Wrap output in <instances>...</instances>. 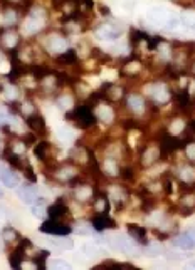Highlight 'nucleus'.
Segmentation results:
<instances>
[{
    "mask_svg": "<svg viewBox=\"0 0 195 270\" xmlns=\"http://www.w3.org/2000/svg\"><path fill=\"white\" fill-rule=\"evenodd\" d=\"M66 119H71L77 128L81 129H88L91 126L96 124V115L93 112V106H77V107H72L71 112L66 115Z\"/></svg>",
    "mask_w": 195,
    "mask_h": 270,
    "instance_id": "obj_1",
    "label": "nucleus"
},
{
    "mask_svg": "<svg viewBox=\"0 0 195 270\" xmlns=\"http://www.w3.org/2000/svg\"><path fill=\"white\" fill-rule=\"evenodd\" d=\"M148 19H150V22H153L155 26H163V27H168V29H172L175 24H177L175 17L170 14L167 9H163V7H153V9H150V12H148Z\"/></svg>",
    "mask_w": 195,
    "mask_h": 270,
    "instance_id": "obj_2",
    "label": "nucleus"
},
{
    "mask_svg": "<svg viewBox=\"0 0 195 270\" xmlns=\"http://www.w3.org/2000/svg\"><path fill=\"white\" fill-rule=\"evenodd\" d=\"M39 230L42 233H47V235H57V237H66L72 232V229L69 225H66L61 220H54V218L46 220L44 223L41 225Z\"/></svg>",
    "mask_w": 195,
    "mask_h": 270,
    "instance_id": "obj_3",
    "label": "nucleus"
},
{
    "mask_svg": "<svg viewBox=\"0 0 195 270\" xmlns=\"http://www.w3.org/2000/svg\"><path fill=\"white\" fill-rule=\"evenodd\" d=\"M29 247H32V243H30L27 238H24L22 242L17 245V249L12 250V254L9 257V263H10L12 268H21L22 267L24 259H26V250Z\"/></svg>",
    "mask_w": 195,
    "mask_h": 270,
    "instance_id": "obj_4",
    "label": "nucleus"
},
{
    "mask_svg": "<svg viewBox=\"0 0 195 270\" xmlns=\"http://www.w3.org/2000/svg\"><path fill=\"white\" fill-rule=\"evenodd\" d=\"M26 124L30 128V131H32L34 134H47V128H46V121L44 118H42L39 112H30V115L27 116V121Z\"/></svg>",
    "mask_w": 195,
    "mask_h": 270,
    "instance_id": "obj_5",
    "label": "nucleus"
},
{
    "mask_svg": "<svg viewBox=\"0 0 195 270\" xmlns=\"http://www.w3.org/2000/svg\"><path fill=\"white\" fill-rule=\"evenodd\" d=\"M17 196L21 198V201H24L26 205H32V203L39 198V190L34 187V185H24L19 190H17Z\"/></svg>",
    "mask_w": 195,
    "mask_h": 270,
    "instance_id": "obj_6",
    "label": "nucleus"
},
{
    "mask_svg": "<svg viewBox=\"0 0 195 270\" xmlns=\"http://www.w3.org/2000/svg\"><path fill=\"white\" fill-rule=\"evenodd\" d=\"M68 212H69L68 205H66L63 200H59V201L54 203V205H51L47 208V217L54 218V220H63V217H66Z\"/></svg>",
    "mask_w": 195,
    "mask_h": 270,
    "instance_id": "obj_7",
    "label": "nucleus"
},
{
    "mask_svg": "<svg viewBox=\"0 0 195 270\" xmlns=\"http://www.w3.org/2000/svg\"><path fill=\"white\" fill-rule=\"evenodd\" d=\"M96 34H98V37H101L103 40H116L121 35V31L114 26H101V27H98Z\"/></svg>",
    "mask_w": 195,
    "mask_h": 270,
    "instance_id": "obj_8",
    "label": "nucleus"
},
{
    "mask_svg": "<svg viewBox=\"0 0 195 270\" xmlns=\"http://www.w3.org/2000/svg\"><path fill=\"white\" fill-rule=\"evenodd\" d=\"M111 227H114V221L108 217V215L105 213H100L98 217L93 218V229L98 230V232H103L106 229H111Z\"/></svg>",
    "mask_w": 195,
    "mask_h": 270,
    "instance_id": "obj_9",
    "label": "nucleus"
},
{
    "mask_svg": "<svg viewBox=\"0 0 195 270\" xmlns=\"http://www.w3.org/2000/svg\"><path fill=\"white\" fill-rule=\"evenodd\" d=\"M47 201L46 200H41V198H37L32 205H30V212H32V215L35 218H46L47 217Z\"/></svg>",
    "mask_w": 195,
    "mask_h": 270,
    "instance_id": "obj_10",
    "label": "nucleus"
},
{
    "mask_svg": "<svg viewBox=\"0 0 195 270\" xmlns=\"http://www.w3.org/2000/svg\"><path fill=\"white\" fill-rule=\"evenodd\" d=\"M173 245H175L177 249H182V250H192V249H195V242L192 240V237L188 235V233H182V235L175 237Z\"/></svg>",
    "mask_w": 195,
    "mask_h": 270,
    "instance_id": "obj_11",
    "label": "nucleus"
},
{
    "mask_svg": "<svg viewBox=\"0 0 195 270\" xmlns=\"http://www.w3.org/2000/svg\"><path fill=\"white\" fill-rule=\"evenodd\" d=\"M56 61H57L59 64H63V65L76 64V62H77V52H76L74 49H66L64 52L57 54Z\"/></svg>",
    "mask_w": 195,
    "mask_h": 270,
    "instance_id": "obj_12",
    "label": "nucleus"
},
{
    "mask_svg": "<svg viewBox=\"0 0 195 270\" xmlns=\"http://www.w3.org/2000/svg\"><path fill=\"white\" fill-rule=\"evenodd\" d=\"M0 182L4 183V187L15 188L17 183H19V176H17L15 173L10 171V170H2V171H0Z\"/></svg>",
    "mask_w": 195,
    "mask_h": 270,
    "instance_id": "obj_13",
    "label": "nucleus"
},
{
    "mask_svg": "<svg viewBox=\"0 0 195 270\" xmlns=\"http://www.w3.org/2000/svg\"><path fill=\"white\" fill-rule=\"evenodd\" d=\"M128 233L136 240V242L140 243H146V230L143 229V227H140V225H133L130 223L128 225Z\"/></svg>",
    "mask_w": 195,
    "mask_h": 270,
    "instance_id": "obj_14",
    "label": "nucleus"
},
{
    "mask_svg": "<svg viewBox=\"0 0 195 270\" xmlns=\"http://www.w3.org/2000/svg\"><path fill=\"white\" fill-rule=\"evenodd\" d=\"M47 47L51 49L52 52H64L66 49H68V42H66L63 37H51L47 40Z\"/></svg>",
    "mask_w": 195,
    "mask_h": 270,
    "instance_id": "obj_15",
    "label": "nucleus"
},
{
    "mask_svg": "<svg viewBox=\"0 0 195 270\" xmlns=\"http://www.w3.org/2000/svg\"><path fill=\"white\" fill-rule=\"evenodd\" d=\"M2 156H4V160L5 161H9V165L12 166V168H17V170H22V161H21V158H19V154L17 153H14V151H10V149H5V151L2 153Z\"/></svg>",
    "mask_w": 195,
    "mask_h": 270,
    "instance_id": "obj_16",
    "label": "nucleus"
},
{
    "mask_svg": "<svg viewBox=\"0 0 195 270\" xmlns=\"http://www.w3.org/2000/svg\"><path fill=\"white\" fill-rule=\"evenodd\" d=\"M151 99L157 101V103H167V101L170 99L168 89L163 87V86H157L153 89V93H151Z\"/></svg>",
    "mask_w": 195,
    "mask_h": 270,
    "instance_id": "obj_17",
    "label": "nucleus"
},
{
    "mask_svg": "<svg viewBox=\"0 0 195 270\" xmlns=\"http://www.w3.org/2000/svg\"><path fill=\"white\" fill-rule=\"evenodd\" d=\"M49 151H51V145H49L47 141H41L37 143V146L34 148V154L37 156L41 161H47Z\"/></svg>",
    "mask_w": 195,
    "mask_h": 270,
    "instance_id": "obj_18",
    "label": "nucleus"
},
{
    "mask_svg": "<svg viewBox=\"0 0 195 270\" xmlns=\"http://www.w3.org/2000/svg\"><path fill=\"white\" fill-rule=\"evenodd\" d=\"M0 237L5 243H12V242H17V238H19V233H17L12 227H4L2 230H0Z\"/></svg>",
    "mask_w": 195,
    "mask_h": 270,
    "instance_id": "obj_19",
    "label": "nucleus"
},
{
    "mask_svg": "<svg viewBox=\"0 0 195 270\" xmlns=\"http://www.w3.org/2000/svg\"><path fill=\"white\" fill-rule=\"evenodd\" d=\"M0 40H2L7 47H10V49H14V47L17 46V42H19V37H17V34L14 31H9V29H5V32H4L2 39H0Z\"/></svg>",
    "mask_w": 195,
    "mask_h": 270,
    "instance_id": "obj_20",
    "label": "nucleus"
},
{
    "mask_svg": "<svg viewBox=\"0 0 195 270\" xmlns=\"http://www.w3.org/2000/svg\"><path fill=\"white\" fill-rule=\"evenodd\" d=\"M128 107H131L133 111H142L145 107V101L142 96L138 94H131L130 98H128Z\"/></svg>",
    "mask_w": 195,
    "mask_h": 270,
    "instance_id": "obj_21",
    "label": "nucleus"
},
{
    "mask_svg": "<svg viewBox=\"0 0 195 270\" xmlns=\"http://www.w3.org/2000/svg\"><path fill=\"white\" fill-rule=\"evenodd\" d=\"M49 255H51V252H49V250H41V252H37V255L32 257V263L37 268H44L46 267V260H47Z\"/></svg>",
    "mask_w": 195,
    "mask_h": 270,
    "instance_id": "obj_22",
    "label": "nucleus"
},
{
    "mask_svg": "<svg viewBox=\"0 0 195 270\" xmlns=\"http://www.w3.org/2000/svg\"><path fill=\"white\" fill-rule=\"evenodd\" d=\"M96 118L100 119V121H105V123H109L113 119V111H111V107H108V106H101V107H98V111H96Z\"/></svg>",
    "mask_w": 195,
    "mask_h": 270,
    "instance_id": "obj_23",
    "label": "nucleus"
},
{
    "mask_svg": "<svg viewBox=\"0 0 195 270\" xmlns=\"http://www.w3.org/2000/svg\"><path fill=\"white\" fill-rule=\"evenodd\" d=\"M135 268L131 263H123V262H116V260H105L100 265H96V268Z\"/></svg>",
    "mask_w": 195,
    "mask_h": 270,
    "instance_id": "obj_24",
    "label": "nucleus"
},
{
    "mask_svg": "<svg viewBox=\"0 0 195 270\" xmlns=\"http://www.w3.org/2000/svg\"><path fill=\"white\" fill-rule=\"evenodd\" d=\"M180 22L188 29H195V12H185V14H182Z\"/></svg>",
    "mask_w": 195,
    "mask_h": 270,
    "instance_id": "obj_25",
    "label": "nucleus"
},
{
    "mask_svg": "<svg viewBox=\"0 0 195 270\" xmlns=\"http://www.w3.org/2000/svg\"><path fill=\"white\" fill-rule=\"evenodd\" d=\"M41 26H42V22L35 20V19H30V17H29V20L26 22V32H27V34H35V32H39V31H41Z\"/></svg>",
    "mask_w": 195,
    "mask_h": 270,
    "instance_id": "obj_26",
    "label": "nucleus"
},
{
    "mask_svg": "<svg viewBox=\"0 0 195 270\" xmlns=\"http://www.w3.org/2000/svg\"><path fill=\"white\" fill-rule=\"evenodd\" d=\"M57 104H59V107L61 109H64V111H69V109H72V98L71 96H59L57 98Z\"/></svg>",
    "mask_w": 195,
    "mask_h": 270,
    "instance_id": "obj_27",
    "label": "nucleus"
},
{
    "mask_svg": "<svg viewBox=\"0 0 195 270\" xmlns=\"http://www.w3.org/2000/svg\"><path fill=\"white\" fill-rule=\"evenodd\" d=\"M57 138L61 141H64V143H69L74 140V134H72V131L69 128H61L57 131Z\"/></svg>",
    "mask_w": 195,
    "mask_h": 270,
    "instance_id": "obj_28",
    "label": "nucleus"
},
{
    "mask_svg": "<svg viewBox=\"0 0 195 270\" xmlns=\"http://www.w3.org/2000/svg\"><path fill=\"white\" fill-rule=\"evenodd\" d=\"M21 171L24 173V176H26V179H29V182H32V183L37 182V176H35V173H34V168L30 165H24Z\"/></svg>",
    "mask_w": 195,
    "mask_h": 270,
    "instance_id": "obj_29",
    "label": "nucleus"
},
{
    "mask_svg": "<svg viewBox=\"0 0 195 270\" xmlns=\"http://www.w3.org/2000/svg\"><path fill=\"white\" fill-rule=\"evenodd\" d=\"M180 179L182 182H185V183H192L195 179V170H192V168H185V170H182Z\"/></svg>",
    "mask_w": 195,
    "mask_h": 270,
    "instance_id": "obj_30",
    "label": "nucleus"
},
{
    "mask_svg": "<svg viewBox=\"0 0 195 270\" xmlns=\"http://www.w3.org/2000/svg\"><path fill=\"white\" fill-rule=\"evenodd\" d=\"M118 175L123 179H126V182H131L133 179V170L130 166H123V168H120L118 170Z\"/></svg>",
    "mask_w": 195,
    "mask_h": 270,
    "instance_id": "obj_31",
    "label": "nucleus"
},
{
    "mask_svg": "<svg viewBox=\"0 0 195 270\" xmlns=\"http://www.w3.org/2000/svg\"><path fill=\"white\" fill-rule=\"evenodd\" d=\"M49 267H51V268H66V270H68V268H71V263L66 262V260L57 259V260H51Z\"/></svg>",
    "mask_w": 195,
    "mask_h": 270,
    "instance_id": "obj_32",
    "label": "nucleus"
},
{
    "mask_svg": "<svg viewBox=\"0 0 195 270\" xmlns=\"http://www.w3.org/2000/svg\"><path fill=\"white\" fill-rule=\"evenodd\" d=\"M9 118H10V111L7 109V107L0 106V124L5 126L9 123Z\"/></svg>",
    "mask_w": 195,
    "mask_h": 270,
    "instance_id": "obj_33",
    "label": "nucleus"
},
{
    "mask_svg": "<svg viewBox=\"0 0 195 270\" xmlns=\"http://www.w3.org/2000/svg\"><path fill=\"white\" fill-rule=\"evenodd\" d=\"M72 232L79 233V235H89V233H93V227H89V225H81V227H77L76 230L72 229Z\"/></svg>",
    "mask_w": 195,
    "mask_h": 270,
    "instance_id": "obj_34",
    "label": "nucleus"
},
{
    "mask_svg": "<svg viewBox=\"0 0 195 270\" xmlns=\"http://www.w3.org/2000/svg\"><path fill=\"white\" fill-rule=\"evenodd\" d=\"M77 196L81 198V200H84V198H89L91 196V190L88 187H79L77 188Z\"/></svg>",
    "mask_w": 195,
    "mask_h": 270,
    "instance_id": "obj_35",
    "label": "nucleus"
},
{
    "mask_svg": "<svg viewBox=\"0 0 195 270\" xmlns=\"http://www.w3.org/2000/svg\"><path fill=\"white\" fill-rule=\"evenodd\" d=\"M187 156H188V160L195 161V143H188L187 145Z\"/></svg>",
    "mask_w": 195,
    "mask_h": 270,
    "instance_id": "obj_36",
    "label": "nucleus"
},
{
    "mask_svg": "<svg viewBox=\"0 0 195 270\" xmlns=\"http://www.w3.org/2000/svg\"><path fill=\"white\" fill-rule=\"evenodd\" d=\"M187 233H188V235H190V237H192V240H193V242H195V229H192V230H188Z\"/></svg>",
    "mask_w": 195,
    "mask_h": 270,
    "instance_id": "obj_37",
    "label": "nucleus"
},
{
    "mask_svg": "<svg viewBox=\"0 0 195 270\" xmlns=\"http://www.w3.org/2000/svg\"><path fill=\"white\" fill-rule=\"evenodd\" d=\"M4 198V191H2V188H0V200Z\"/></svg>",
    "mask_w": 195,
    "mask_h": 270,
    "instance_id": "obj_38",
    "label": "nucleus"
},
{
    "mask_svg": "<svg viewBox=\"0 0 195 270\" xmlns=\"http://www.w3.org/2000/svg\"><path fill=\"white\" fill-rule=\"evenodd\" d=\"M0 61H2V54H0Z\"/></svg>",
    "mask_w": 195,
    "mask_h": 270,
    "instance_id": "obj_39",
    "label": "nucleus"
},
{
    "mask_svg": "<svg viewBox=\"0 0 195 270\" xmlns=\"http://www.w3.org/2000/svg\"><path fill=\"white\" fill-rule=\"evenodd\" d=\"M0 171H2V165H0Z\"/></svg>",
    "mask_w": 195,
    "mask_h": 270,
    "instance_id": "obj_40",
    "label": "nucleus"
}]
</instances>
